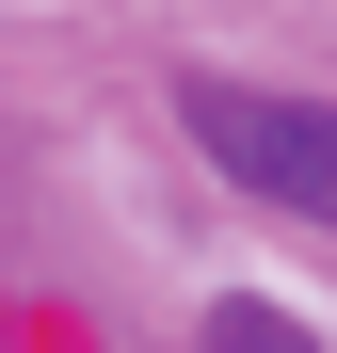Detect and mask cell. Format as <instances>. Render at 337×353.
Here are the masks:
<instances>
[{"mask_svg": "<svg viewBox=\"0 0 337 353\" xmlns=\"http://www.w3.org/2000/svg\"><path fill=\"white\" fill-rule=\"evenodd\" d=\"M209 353H305V337L273 321V305H209Z\"/></svg>", "mask_w": 337, "mask_h": 353, "instance_id": "obj_2", "label": "cell"}, {"mask_svg": "<svg viewBox=\"0 0 337 353\" xmlns=\"http://www.w3.org/2000/svg\"><path fill=\"white\" fill-rule=\"evenodd\" d=\"M193 112V145L241 176L257 209H305V225H337V97H273V81H193L177 97Z\"/></svg>", "mask_w": 337, "mask_h": 353, "instance_id": "obj_1", "label": "cell"}]
</instances>
